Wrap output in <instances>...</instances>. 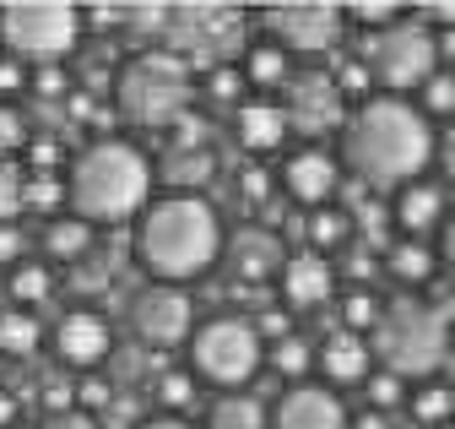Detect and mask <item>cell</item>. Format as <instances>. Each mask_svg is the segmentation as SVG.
Instances as JSON below:
<instances>
[{"label":"cell","mask_w":455,"mask_h":429,"mask_svg":"<svg viewBox=\"0 0 455 429\" xmlns=\"http://www.w3.org/2000/svg\"><path fill=\"white\" fill-rule=\"evenodd\" d=\"M341 174H353L363 190H402L423 180L434 164V125L412 98L374 93L369 103H353L341 125Z\"/></svg>","instance_id":"cell-1"},{"label":"cell","mask_w":455,"mask_h":429,"mask_svg":"<svg viewBox=\"0 0 455 429\" xmlns=\"http://www.w3.org/2000/svg\"><path fill=\"white\" fill-rule=\"evenodd\" d=\"M222 218L206 196H174L163 190L157 201H147V212L136 218V261L152 283L185 288L196 278H206L222 261Z\"/></svg>","instance_id":"cell-2"},{"label":"cell","mask_w":455,"mask_h":429,"mask_svg":"<svg viewBox=\"0 0 455 429\" xmlns=\"http://www.w3.org/2000/svg\"><path fill=\"white\" fill-rule=\"evenodd\" d=\"M152 201V158L125 136H92L66 164V212L92 229H120Z\"/></svg>","instance_id":"cell-3"},{"label":"cell","mask_w":455,"mask_h":429,"mask_svg":"<svg viewBox=\"0 0 455 429\" xmlns=\"http://www.w3.org/2000/svg\"><path fill=\"white\" fill-rule=\"evenodd\" d=\"M190 109H196V71L174 55V49L147 44L114 71V115L125 125L168 136Z\"/></svg>","instance_id":"cell-4"},{"label":"cell","mask_w":455,"mask_h":429,"mask_svg":"<svg viewBox=\"0 0 455 429\" xmlns=\"http://www.w3.org/2000/svg\"><path fill=\"white\" fill-rule=\"evenodd\" d=\"M450 310L439 299H423V294H395L385 299L374 332H369V348L379 359V369L402 375V381H434L444 353L455 348L450 343Z\"/></svg>","instance_id":"cell-5"},{"label":"cell","mask_w":455,"mask_h":429,"mask_svg":"<svg viewBox=\"0 0 455 429\" xmlns=\"http://www.w3.org/2000/svg\"><path fill=\"white\" fill-rule=\"evenodd\" d=\"M82 38H87V12L71 0H12V6H0V49L28 71L66 66Z\"/></svg>","instance_id":"cell-6"},{"label":"cell","mask_w":455,"mask_h":429,"mask_svg":"<svg viewBox=\"0 0 455 429\" xmlns=\"http://www.w3.org/2000/svg\"><path fill=\"white\" fill-rule=\"evenodd\" d=\"M185 359H190L185 369L196 381H206L217 392H250L266 369V343L250 327V315H206V320H196Z\"/></svg>","instance_id":"cell-7"},{"label":"cell","mask_w":455,"mask_h":429,"mask_svg":"<svg viewBox=\"0 0 455 429\" xmlns=\"http://www.w3.org/2000/svg\"><path fill=\"white\" fill-rule=\"evenodd\" d=\"M358 55L374 77L379 93L390 98H412L434 71H439V44H434V28H423L412 12L402 22H390L379 33H363L358 38Z\"/></svg>","instance_id":"cell-8"},{"label":"cell","mask_w":455,"mask_h":429,"mask_svg":"<svg viewBox=\"0 0 455 429\" xmlns=\"http://www.w3.org/2000/svg\"><path fill=\"white\" fill-rule=\"evenodd\" d=\"M282 103V120H288V136H304V147H325V136H341L347 125V98L336 93L331 71L309 66V71H293L276 93Z\"/></svg>","instance_id":"cell-9"},{"label":"cell","mask_w":455,"mask_h":429,"mask_svg":"<svg viewBox=\"0 0 455 429\" xmlns=\"http://www.w3.org/2000/svg\"><path fill=\"white\" fill-rule=\"evenodd\" d=\"M260 22H266V38L276 49H288L293 61L336 55L341 38H347V17L331 0H288V6H271Z\"/></svg>","instance_id":"cell-10"},{"label":"cell","mask_w":455,"mask_h":429,"mask_svg":"<svg viewBox=\"0 0 455 429\" xmlns=\"http://www.w3.org/2000/svg\"><path fill=\"white\" fill-rule=\"evenodd\" d=\"M131 332L141 348H185L196 332V299L185 288H168V283H147L131 299Z\"/></svg>","instance_id":"cell-11"},{"label":"cell","mask_w":455,"mask_h":429,"mask_svg":"<svg viewBox=\"0 0 455 429\" xmlns=\"http://www.w3.org/2000/svg\"><path fill=\"white\" fill-rule=\"evenodd\" d=\"M49 348H54V359H60L66 369L92 375V369L114 353V327H108L103 310L76 304V310H66V315L49 327Z\"/></svg>","instance_id":"cell-12"},{"label":"cell","mask_w":455,"mask_h":429,"mask_svg":"<svg viewBox=\"0 0 455 429\" xmlns=\"http://www.w3.org/2000/svg\"><path fill=\"white\" fill-rule=\"evenodd\" d=\"M276 299L288 315H309V310L336 304V261L320 250H288V261L276 272Z\"/></svg>","instance_id":"cell-13"},{"label":"cell","mask_w":455,"mask_h":429,"mask_svg":"<svg viewBox=\"0 0 455 429\" xmlns=\"http://www.w3.org/2000/svg\"><path fill=\"white\" fill-rule=\"evenodd\" d=\"M222 261H228V272H234L239 288H260L282 272V261H288V239H282L276 229L266 223H244L222 239Z\"/></svg>","instance_id":"cell-14"},{"label":"cell","mask_w":455,"mask_h":429,"mask_svg":"<svg viewBox=\"0 0 455 429\" xmlns=\"http://www.w3.org/2000/svg\"><path fill=\"white\" fill-rule=\"evenodd\" d=\"M276 185L288 190L299 206H331L336 190H341V158L331 147H293L276 169Z\"/></svg>","instance_id":"cell-15"},{"label":"cell","mask_w":455,"mask_h":429,"mask_svg":"<svg viewBox=\"0 0 455 429\" xmlns=\"http://www.w3.org/2000/svg\"><path fill=\"white\" fill-rule=\"evenodd\" d=\"M347 402L331 386H315V381H299V386H282L276 402H271V424L266 429H347Z\"/></svg>","instance_id":"cell-16"},{"label":"cell","mask_w":455,"mask_h":429,"mask_svg":"<svg viewBox=\"0 0 455 429\" xmlns=\"http://www.w3.org/2000/svg\"><path fill=\"white\" fill-rule=\"evenodd\" d=\"M315 375H320L331 392H341V386H363L369 375H374V348H369V337L331 327V332L315 343Z\"/></svg>","instance_id":"cell-17"},{"label":"cell","mask_w":455,"mask_h":429,"mask_svg":"<svg viewBox=\"0 0 455 429\" xmlns=\"http://www.w3.org/2000/svg\"><path fill=\"white\" fill-rule=\"evenodd\" d=\"M444 218H450V196L434 180H412L390 201V223L402 229V239H428V234L444 229Z\"/></svg>","instance_id":"cell-18"},{"label":"cell","mask_w":455,"mask_h":429,"mask_svg":"<svg viewBox=\"0 0 455 429\" xmlns=\"http://www.w3.org/2000/svg\"><path fill=\"white\" fill-rule=\"evenodd\" d=\"M234 142H239L250 158L282 152V147H288V120H282V103H276V98H244L239 109H234Z\"/></svg>","instance_id":"cell-19"},{"label":"cell","mask_w":455,"mask_h":429,"mask_svg":"<svg viewBox=\"0 0 455 429\" xmlns=\"http://www.w3.org/2000/svg\"><path fill=\"white\" fill-rule=\"evenodd\" d=\"M92 239H98V229H92V223H82L76 212H60V218H49V223H44L38 250H44V261H49V266H76V261H87V255H92Z\"/></svg>","instance_id":"cell-20"},{"label":"cell","mask_w":455,"mask_h":429,"mask_svg":"<svg viewBox=\"0 0 455 429\" xmlns=\"http://www.w3.org/2000/svg\"><path fill=\"white\" fill-rule=\"evenodd\" d=\"M239 71H244L250 87H260V98H276L282 82L293 77V55H288V49H276L271 38H255V44L239 49Z\"/></svg>","instance_id":"cell-21"},{"label":"cell","mask_w":455,"mask_h":429,"mask_svg":"<svg viewBox=\"0 0 455 429\" xmlns=\"http://www.w3.org/2000/svg\"><path fill=\"white\" fill-rule=\"evenodd\" d=\"M439 272V255L428 250V239H395L385 245V278L402 288H428Z\"/></svg>","instance_id":"cell-22"},{"label":"cell","mask_w":455,"mask_h":429,"mask_svg":"<svg viewBox=\"0 0 455 429\" xmlns=\"http://www.w3.org/2000/svg\"><path fill=\"white\" fill-rule=\"evenodd\" d=\"M6 294H12L17 310H38V304H49V299H54V266H49L44 255L17 261L12 272H6Z\"/></svg>","instance_id":"cell-23"},{"label":"cell","mask_w":455,"mask_h":429,"mask_svg":"<svg viewBox=\"0 0 455 429\" xmlns=\"http://www.w3.org/2000/svg\"><path fill=\"white\" fill-rule=\"evenodd\" d=\"M44 320H38V310H0V353L6 359H33L38 348H44Z\"/></svg>","instance_id":"cell-24"},{"label":"cell","mask_w":455,"mask_h":429,"mask_svg":"<svg viewBox=\"0 0 455 429\" xmlns=\"http://www.w3.org/2000/svg\"><path fill=\"white\" fill-rule=\"evenodd\" d=\"M402 408L412 413L418 429H444V424L455 418V386H444V381H418Z\"/></svg>","instance_id":"cell-25"},{"label":"cell","mask_w":455,"mask_h":429,"mask_svg":"<svg viewBox=\"0 0 455 429\" xmlns=\"http://www.w3.org/2000/svg\"><path fill=\"white\" fill-rule=\"evenodd\" d=\"M152 402L163 418H190V408L201 402V381L190 369H157V381H152Z\"/></svg>","instance_id":"cell-26"},{"label":"cell","mask_w":455,"mask_h":429,"mask_svg":"<svg viewBox=\"0 0 455 429\" xmlns=\"http://www.w3.org/2000/svg\"><path fill=\"white\" fill-rule=\"evenodd\" d=\"M379 310H385V299H379L369 283L336 288V327H341V332H358V337H369V332H374V320H379Z\"/></svg>","instance_id":"cell-27"},{"label":"cell","mask_w":455,"mask_h":429,"mask_svg":"<svg viewBox=\"0 0 455 429\" xmlns=\"http://www.w3.org/2000/svg\"><path fill=\"white\" fill-rule=\"evenodd\" d=\"M266 364H271L276 381H288V386L309 381V369H315V343H309V332H288V337H276V343H271V353H266Z\"/></svg>","instance_id":"cell-28"},{"label":"cell","mask_w":455,"mask_h":429,"mask_svg":"<svg viewBox=\"0 0 455 429\" xmlns=\"http://www.w3.org/2000/svg\"><path fill=\"white\" fill-rule=\"evenodd\" d=\"M353 245V206H315L309 212V245L304 250H347Z\"/></svg>","instance_id":"cell-29"},{"label":"cell","mask_w":455,"mask_h":429,"mask_svg":"<svg viewBox=\"0 0 455 429\" xmlns=\"http://www.w3.org/2000/svg\"><path fill=\"white\" fill-rule=\"evenodd\" d=\"M271 424V408L255 402L250 392H222L212 402V429H266Z\"/></svg>","instance_id":"cell-30"},{"label":"cell","mask_w":455,"mask_h":429,"mask_svg":"<svg viewBox=\"0 0 455 429\" xmlns=\"http://www.w3.org/2000/svg\"><path fill=\"white\" fill-rule=\"evenodd\" d=\"M331 71V82H336V93L347 98V103H369L379 87H374V77H369V66H363V55L358 49H341V55L325 66Z\"/></svg>","instance_id":"cell-31"},{"label":"cell","mask_w":455,"mask_h":429,"mask_svg":"<svg viewBox=\"0 0 455 429\" xmlns=\"http://www.w3.org/2000/svg\"><path fill=\"white\" fill-rule=\"evenodd\" d=\"M22 212H38V218H60L66 212V174H22Z\"/></svg>","instance_id":"cell-32"},{"label":"cell","mask_w":455,"mask_h":429,"mask_svg":"<svg viewBox=\"0 0 455 429\" xmlns=\"http://www.w3.org/2000/svg\"><path fill=\"white\" fill-rule=\"evenodd\" d=\"M196 87H201L212 103H222V109H239V103L250 98V82H244L239 61H228V66H212V71H201V77H196Z\"/></svg>","instance_id":"cell-33"},{"label":"cell","mask_w":455,"mask_h":429,"mask_svg":"<svg viewBox=\"0 0 455 429\" xmlns=\"http://www.w3.org/2000/svg\"><path fill=\"white\" fill-rule=\"evenodd\" d=\"M418 109H423V120L434 125V120H450L455 125V71H434L423 87H418Z\"/></svg>","instance_id":"cell-34"},{"label":"cell","mask_w":455,"mask_h":429,"mask_svg":"<svg viewBox=\"0 0 455 429\" xmlns=\"http://www.w3.org/2000/svg\"><path fill=\"white\" fill-rule=\"evenodd\" d=\"M33 142V125L28 115L17 109V103H0V164H12V158H22Z\"/></svg>","instance_id":"cell-35"},{"label":"cell","mask_w":455,"mask_h":429,"mask_svg":"<svg viewBox=\"0 0 455 429\" xmlns=\"http://www.w3.org/2000/svg\"><path fill=\"white\" fill-rule=\"evenodd\" d=\"M66 147H60V136H33L28 142V152H22V174H66Z\"/></svg>","instance_id":"cell-36"},{"label":"cell","mask_w":455,"mask_h":429,"mask_svg":"<svg viewBox=\"0 0 455 429\" xmlns=\"http://www.w3.org/2000/svg\"><path fill=\"white\" fill-rule=\"evenodd\" d=\"M363 397H369L374 413H395V408L407 402V381H402V375H390V369H374L369 381H363Z\"/></svg>","instance_id":"cell-37"},{"label":"cell","mask_w":455,"mask_h":429,"mask_svg":"<svg viewBox=\"0 0 455 429\" xmlns=\"http://www.w3.org/2000/svg\"><path fill=\"white\" fill-rule=\"evenodd\" d=\"M341 17H347V28L379 33V28H390V22H402L407 12H402V6H385V0H379V6H374V0H363V6H341ZM363 33H358V38H363Z\"/></svg>","instance_id":"cell-38"},{"label":"cell","mask_w":455,"mask_h":429,"mask_svg":"<svg viewBox=\"0 0 455 429\" xmlns=\"http://www.w3.org/2000/svg\"><path fill=\"white\" fill-rule=\"evenodd\" d=\"M114 397H120V392H114L103 375H82V381H76V408L92 413V418H103V413L114 408Z\"/></svg>","instance_id":"cell-39"},{"label":"cell","mask_w":455,"mask_h":429,"mask_svg":"<svg viewBox=\"0 0 455 429\" xmlns=\"http://www.w3.org/2000/svg\"><path fill=\"white\" fill-rule=\"evenodd\" d=\"M0 223H22V164H0Z\"/></svg>","instance_id":"cell-40"},{"label":"cell","mask_w":455,"mask_h":429,"mask_svg":"<svg viewBox=\"0 0 455 429\" xmlns=\"http://www.w3.org/2000/svg\"><path fill=\"white\" fill-rule=\"evenodd\" d=\"M271 190H276V174H271L266 164H244V169H239V196H244L250 206H271Z\"/></svg>","instance_id":"cell-41"},{"label":"cell","mask_w":455,"mask_h":429,"mask_svg":"<svg viewBox=\"0 0 455 429\" xmlns=\"http://www.w3.org/2000/svg\"><path fill=\"white\" fill-rule=\"evenodd\" d=\"M28 93L33 98H71V71L66 66H38L28 77Z\"/></svg>","instance_id":"cell-42"},{"label":"cell","mask_w":455,"mask_h":429,"mask_svg":"<svg viewBox=\"0 0 455 429\" xmlns=\"http://www.w3.org/2000/svg\"><path fill=\"white\" fill-rule=\"evenodd\" d=\"M28 234H22V223H0V266H6V272H12V266L17 261H28Z\"/></svg>","instance_id":"cell-43"},{"label":"cell","mask_w":455,"mask_h":429,"mask_svg":"<svg viewBox=\"0 0 455 429\" xmlns=\"http://www.w3.org/2000/svg\"><path fill=\"white\" fill-rule=\"evenodd\" d=\"M28 66L22 61H12V55H0V103H12L17 93H28Z\"/></svg>","instance_id":"cell-44"},{"label":"cell","mask_w":455,"mask_h":429,"mask_svg":"<svg viewBox=\"0 0 455 429\" xmlns=\"http://www.w3.org/2000/svg\"><path fill=\"white\" fill-rule=\"evenodd\" d=\"M434 164H439L444 180L455 185V125H444V136H434Z\"/></svg>","instance_id":"cell-45"},{"label":"cell","mask_w":455,"mask_h":429,"mask_svg":"<svg viewBox=\"0 0 455 429\" xmlns=\"http://www.w3.org/2000/svg\"><path fill=\"white\" fill-rule=\"evenodd\" d=\"M44 429H103V418H92V413L71 408V413H49V418H44Z\"/></svg>","instance_id":"cell-46"},{"label":"cell","mask_w":455,"mask_h":429,"mask_svg":"<svg viewBox=\"0 0 455 429\" xmlns=\"http://www.w3.org/2000/svg\"><path fill=\"white\" fill-rule=\"evenodd\" d=\"M444 266H455V212H450V218H444V229H439V250H434Z\"/></svg>","instance_id":"cell-47"},{"label":"cell","mask_w":455,"mask_h":429,"mask_svg":"<svg viewBox=\"0 0 455 429\" xmlns=\"http://www.w3.org/2000/svg\"><path fill=\"white\" fill-rule=\"evenodd\" d=\"M347 429H395V424H390V413L363 408V413H353V418H347Z\"/></svg>","instance_id":"cell-48"},{"label":"cell","mask_w":455,"mask_h":429,"mask_svg":"<svg viewBox=\"0 0 455 429\" xmlns=\"http://www.w3.org/2000/svg\"><path fill=\"white\" fill-rule=\"evenodd\" d=\"M136 429H196L190 418H163V413H152V418H141Z\"/></svg>","instance_id":"cell-49"},{"label":"cell","mask_w":455,"mask_h":429,"mask_svg":"<svg viewBox=\"0 0 455 429\" xmlns=\"http://www.w3.org/2000/svg\"><path fill=\"white\" fill-rule=\"evenodd\" d=\"M12 424H17V397L0 392V429H12Z\"/></svg>","instance_id":"cell-50"},{"label":"cell","mask_w":455,"mask_h":429,"mask_svg":"<svg viewBox=\"0 0 455 429\" xmlns=\"http://www.w3.org/2000/svg\"><path fill=\"white\" fill-rule=\"evenodd\" d=\"M439 369H444V386H455V348L444 353V364H439Z\"/></svg>","instance_id":"cell-51"},{"label":"cell","mask_w":455,"mask_h":429,"mask_svg":"<svg viewBox=\"0 0 455 429\" xmlns=\"http://www.w3.org/2000/svg\"><path fill=\"white\" fill-rule=\"evenodd\" d=\"M444 429H455V418H450V424H444Z\"/></svg>","instance_id":"cell-52"}]
</instances>
